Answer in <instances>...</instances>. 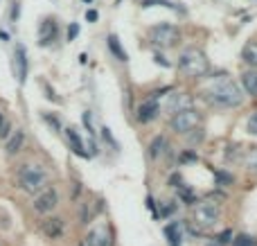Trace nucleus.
I'll use <instances>...</instances> for the list:
<instances>
[{
	"mask_svg": "<svg viewBox=\"0 0 257 246\" xmlns=\"http://www.w3.org/2000/svg\"><path fill=\"white\" fill-rule=\"evenodd\" d=\"M23 145H25V131L14 129L12 136L7 138V143H5V152H7L9 156H16V154L23 149Z\"/></svg>",
	"mask_w": 257,
	"mask_h": 246,
	"instance_id": "obj_13",
	"label": "nucleus"
},
{
	"mask_svg": "<svg viewBox=\"0 0 257 246\" xmlns=\"http://www.w3.org/2000/svg\"><path fill=\"white\" fill-rule=\"evenodd\" d=\"M165 149H167V140H165V136H156V138L149 143V156L158 158Z\"/></svg>",
	"mask_w": 257,
	"mask_h": 246,
	"instance_id": "obj_21",
	"label": "nucleus"
},
{
	"mask_svg": "<svg viewBox=\"0 0 257 246\" xmlns=\"http://www.w3.org/2000/svg\"><path fill=\"white\" fill-rule=\"evenodd\" d=\"M208 70H210V59L203 50L185 48L181 54H178V72H181V77L196 79V77L208 75Z\"/></svg>",
	"mask_w": 257,
	"mask_h": 246,
	"instance_id": "obj_3",
	"label": "nucleus"
},
{
	"mask_svg": "<svg viewBox=\"0 0 257 246\" xmlns=\"http://www.w3.org/2000/svg\"><path fill=\"white\" fill-rule=\"evenodd\" d=\"M79 34V25H77V23H70V27H68V41H75V36Z\"/></svg>",
	"mask_w": 257,
	"mask_h": 246,
	"instance_id": "obj_31",
	"label": "nucleus"
},
{
	"mask_svg": "<svg viewBox=\"0 0 257 246\" xmlns=\"http://www.w3.org/2000/svg\"><path fill=\"white\" fill-rule=\"evenodd\" d=\"M0 39H3V41H9V36H7V32H3V30H0Z\"/></svg>",
	"mask_w": 257,
	"mask_h": 246,
	"instance_id": "obj_38",
	"label": "nucleus"
},
{
	"mask_svg": "<svg viewBox=\"0 0 257 246\" xmlns=\"http://www.w3.org/2000/svg\"><path fill=\"white\" fill-rule=\"evenodd\" d=\"M156 61H158V63H160V66H169V63H167V61H165V59H163V57H160V54H156Z\"/></svg>",
	"mask_w": 257,
	"mask_h": 246,
	"instance_id": "obj_37",
	"label": "nucleus"
},
{
	"mask_svg": "<svg viewBox=\"0 0 257 246\" xmlns=\"http://www.w3.org/2000/svg\"><path fill=\"white\" fill-rule=\"evenodd\" d=\"M165 237H167L169 246H181V239H183V224L181 221H169L165 226Z\"/></svg>",
	"mask_w": 257,
	"mask_h": 246,
	"instance_id": "obj_15",
	"label": "nucleus"
},
{
	"mask_svg": "<svg viewBox=\"0 0 257 246\" xmlns=\"http://www.w3.org/2000/svg\"><path fill=\"white\" fill-rule=\"evenodd\" d=\"M219 217H221V208H219V203H214L212 199H205V201L194 203L192 221H194L201 230H208V228H212V226H217Z\"/></svg>",
	"mask_w": 257,
	"mask_h": 246,
	"instance_id": "obj_4",
	"label": "nucleus"
},
{
	"mask_svg": "<svg viewBox=\"0 0 257 246\" xmlns=\"http://www.w3.org/2000/svg\"><path fill=\"white\" fill-rule=\"evenodd\" d=\"M176 212V201H163V212H160V217H169Z\"/></svg>",
	"mask_w": 257,
	"mask_h": 246,
	"instance_id": "obj_27",
	"label": "nucleus"
},
{
	"mask_svg": "<svg viewBox=\"0 0 257 246\" xmlns=\"http://www.w3.org/2000/svg\"><path fill=\"white\" fill-rule=\"evenodd\" d=\"M3 122H5V117H3V113H0V125H3Z\"/></svg>",
	"mask_w": 257,
	"mask_h": 246,
	"instance_id": "obj_39",
	"label": "nucleus"
},
{
	"mask_svg": "<svg viewBox=\"0 0 257 246\" xmlns=\"http://www.w3.org/2000/svg\"><path fill=\"white\" fill-rule=\"evenodd\" d=\"M81 246H115V239H113V233L108 226H99V228L90 230V233L86 235Z\"/></svg>",
	"mask_w": 257,
	"mask_h": 246,
	"instance_id": "obj_9",
	"label": "nucleus"
},
{
	"mask_svg": "<svg viewBox=\"0 0 257 246\" xmlns=\"http://www.w3.org/2000/svg\"><path fill=\"white\" fill-rule=\"evenodd\" d=\"M214 176H217V183L219 185H221V183H230V181H232V176L226 174V172H214Z\"/></svg>",
	"mask_w": 257,
	"mask_h": 246,
	"instance_id": "obj_30",
	"label": "nucleus"
},
{
	"mask_svg": "<svg viewBox=\"0 0 257 246\" xmlns=\"http://www.w3.org/2000/svg\"><path fill=\"white\" fill-rule=\"evenodd\" d=\"M18 16H21V3H14V7H12V21L16 23Z\"/></svg>",
	"mask_w": 257,
	"mask_h": 246,
	"instance_id": "obj_33",
	"label": "nucleus"
},
{
	"mask_svg": "<svg viewBox=\"0 0 257 246\" xmlns=\"http://www.w3.org/2000/svg\"><path fill=\"white\" fill-rule=\"evenodd\" d=\"M147 208H149V210L154 212V217H156V219H160V212H158V208H156L154 197H147Z\"/></svg>",
	"mask_w": 257,
	"mask_h": 246,
	"instance_id": "obj_32",
	"label": "nucleus"
},
{
	"mask_svg": "<svg viewBox=\"0 0 257 246\" xmlns=\"http://www.w3.org/2000/svg\"><path fill=\"white\" fill-rule=\"evenodd\" d=\"M246 129H248V134L257 136V111H255L253 115L248 117V122H246Z\"/></svg>",
	"mask_w": 257,
	"mask_h": 246,
	"instance_id": "obj_28",
	"label": "nucleus"
},
{
	"mask_svg": "<svg viewBox=\"0 0 257 246\" xmlns=\"http://www.w3.org/2000/svg\"><path fill=\"white\" fill-rule=\"evenodd\" d=\"M241 165L246 167V172H250V174H257V147H250L248 152L244 154V158H241Z\"/></svg>",
	"mask_w": 257,
	"mask_h": 246,
	"instance_id": "obj_20",
	"label": "nucleus"
},
{
	"mask_svg": "<svg viewBox=\"0 0 257 246\" xmlns=\"http://www.w3.org/2000/svg\"><path fill=\"white\" fill-rule=\"evenodd\" d=\"M41 233L48 239H61L63 233H66V221L61 217H45L41 221Z\"/></svg>",
	"mask_w": 257,
	"mask_h": 246,
	"instance_id": "obj_11",
	"label": "nucleus"
},
{
	"mask_svg": "<svg viewBox=\"0 0 257 246\" xmlns=\"http://www.w3.org/2000/svg\"><path fill=\"white\" fill-rule=\"evenodd\" d=\"M181 199L187 203V206H194V203H199V199H196V194L192 192L190 188H181Z\"/></svg>",
	"mask_w": 257,
	"mask_h": 246,
	"instance_id": "obj_23",
	"label": "nucleus"
},
{
	"mask_svg": "<svg viewBox=\"0 0 257 246\" xmlns=\"http://www.w3.org/2000/svg\"><path fill=\"white\" fill-rule=\"evenodd\" d=\"M158 113H160V104H158V99H147V102H142L140 106H138V113H136V117H138V122H142V125H149V122H154L156 117H158Z\"/></svg>",
	"mask_w": 257,
	"mask_h": 246,
	"instance_id": "obj_12",
	"label": "nucleus"
},
{
	"mask_svg": "<svg viewBox=\"0 0 257 246\" xmlns=\"http://www.w3.org/2000/svg\"><path fill=\"white\" fill-rule=\"evenodd\" d=\"M151 5H163V7H174V9H178L176 5H172L169 0H142V7H151ZM181 12V9H178Z\"/></svg>",
	"mask_w": 257,
	"mask_h": 246,
	"instance_id": "obj_26",
	"label": "nucleus"
},
{
	"mask_svg": "<svg viewBox=\"0 0 257 246\" xmlns=\"http://www.w3.org/2000/svg\"><path fill=\"white\" fill-rule=\"evenodd\" d=\"M201 125V113L192 106H185V108H178L176 113L172 115L169 120V127H172L174 134L178 136H187Z\"/></svg>",
	"mask_w": 257,
	"mask_h": 246,
	"instance_id": "obj_6",
	"label": "nucleus"
},
{
	"mask_svg": "<svg viewBox=\"0 0 257 246\" xmlns=\"http://www.w3.org/2000/svg\"><path fill=\"white\" fill-rule=\"evenodd\" d=\"M208 246H219V244H214V242H212V244H208Z\"/></svg>",
	"mask_w": 257,
	"mask_h": 246,
	"instance_id": "obj_40",
	"label": "nucleus"
},
{
	"mask_svg": "<svg viewBox=\"0 0 257 246\" xmlns=\"http://www.w3.org/2000/svg\"><path fill=\"white\" fill-rule=\"evenodd\" d=\"M181 161H183V163H187V161L194 163V161H196V154H194V152H185V154L181 156Z\"/></svg>",
	"mask_w": 257,
	"mask_h": 246,
	"instance_id": "obj_35",
	"label": "nucleus"
},
{
	"mask_svg": "<svg viewBox=\"0 0 257 246\" xmlns=\"http://www.w3.org/2000/svg\"><path fill=\"white\" fill-rule=\"evenodd\" d=\"M203 97L208 99L210 104L221 106V108H235L244 102V95H241L239 86L226 75L219 77V79H214L212 84L203 90Z\"/></svg>",
	"mask_w": 257,
	"mask_h": 246,
	"instance_id": "obj_2",
	"label": "nucleus"
},
{
	"mask_svg": "<svg viewBox=\"0 0 257 246\" xmlns=\"http://www.w3.org/2000/svg\"><path fill=\"white\" fill-rule=\"evenodd\" d=\"M57 39H59V23L54 18H43V23L39 27V45L41 48H48Z\"/></svg>",
	"mask_w": 257,
	"mask_h": 246,
	"instance_id": "obj_10",
	"label": "nucleus"
},
{
	"mask_svg": "<svg viewBox=\"0 0 257 246\" xmlns=\"http://www.w3.org/2000/svg\"><path fill=\"white\" fill-rule=\"evenodd\" d=\"M9 136H12V125L5 120L3 125H0V138H9Z\"/></svg>",
	"mask_w": 257,
	"mask_h": 246,
	"instance_id": "obj_29",
	"label": "nucleus"
},
{
	"mask_svg": "<svg viewBox=\"0 0 257 246\" xmlns=\"http://www.w3.org/2000/svg\"><path fill=\"white\" fill-rule=\"evenodd\" d=\"M57 208H59V190L54 185H50L36 197H32V210L41 217H50Z\"/></svg>",
	"mask_w": 257,
	"mask_h": 246,
	"instance_id": "obj_7",
	"label": "nucleus"
},
{
	"mask_svg": "<svg viewBox=\"0 0 257 246\" xmlns=\"http://www.w3.org/2000/svg\"><path fill=\"white\" fill-rule=\"evenodd\" d=\"M66 138H68V145H70V149L77 154V156H81V158H88V156H90V154L86 152L84 140H81V136L77 134V129L68 127V129H66Z\"/></svg>",
	"mask_w": 257,
	"mask_h": 246,
	"instance_id": "obj_14",
	"label": "nucleus"
},
{
	"mask_svg": "<svg viewBox=\"0 0 257 246\" xmlns=\"http://www.w3.org/2000/svg\"><path fill=\"white\" fill-rule=\"evenodd\" d=\"M102 210V206L93 208L90 203H79V224H90V219H93V215H97V212Z\"/></svg>",
	"mask_w": 257,
	"mask_h": 246,
	"instance_id": "obj_19",
	"label": "nucleus"
},
{
	"mask_svg": "<svg viewBox=\"0 0 257 246\" xmlns=\"http://www.w3.org/2000/svg\"><path fill=\"white\" fill-rule=\"evenodd\" d=\"M241 86L250 97H257V70H246L241 72Z\"/></svg>",
	"mask_w": 257,
	"mask_h": 246,
	"instance_id": "obj_17",
	"label": "nucleus"
},
{
	"mask_svg": "<svg viewBox=\"0 0 257 246\" xmlns=\"http://www.w3.org/2000/svg\"><path fill=\"white\" fill-rule=\"evenodd\" d=\"M228 242H232V230H223V233H219L214 237V244H219V246H226Z\"/></svg>",
	"mask_w": 257,
	"mask_h": 246,
	"instance_id": "obj_25",
	"label": "nucleus"
},
{
	"mask_svg": "<svg viewBox=\"0 0 257 246\" xmlns=\"http://www.w3.org/2000/svg\"><path fill=\"white\" fill-rule=\"evenodd\" d=\"M14 181H16V188L21 192L36 197L39 192H43L45 188H50V174L43 165L39 163H21L14 172Z\"/></svg>",
	"mask_w": 257,
	"mask_h": 246,
	"instance_id": "obj_1",
	"label": "nucleus"
},
{
	"mask_svg": "<svg viewBox=\"0 0 257 246\" xmlns=\"http://www.w3.org/2000/svg\"><path fill=\"white\" fill-rule=\"evenodd\" d=\"M97 18H99V14L95 12V9H88V12H86V21H88V23H95Z\"/></svg>",
	"mask_w": 257,
	"mask_h": 246,
	"instance_id": "obj_34",
	"label": "nucleus"
},
{
	"mask_svg": "<svg viewBox=\"0 0 257 246\" xmlns=\"http://www.w3.org/2000/svg\"><path fill=\"white\" fill-rule=\"evenodd\" d=\"M149 41L156 48H176L181 43V30L174 23H160L149 30Z\"/></svg>",
	"mask_w": 257,
	"mask_h": 246,
	"instance_id": "obj_5",
	"label": "nucleus"
},
{
	"mask_svg": "<svg viewBox=\"0 0 257 246\" xmlns=\"http://www.w3.org/2000/svg\"><path fill=\"white\" fill-rule=\"evenodd\" d=\"M106 45H108V50H111V54L117 59V61H122L124 63L126 59H128V54H126V50L122 48V43H120V39H117L115 34H108L106 36Z\"/></svg>",
	"mask_w": 257,
	"mask_h": 246,
	"instance_id": "obj_16",
	"label": "nucleus"
},
{
	"mask_svg": "<svg viewBox=\"0 0 257 246\" xmlns=\"http://www.w3.org/2000/svg\"><path fill=\"white\" fill-rule=\"evenodd\" d=\"M232 246H257V239L241 233V235H235V237H232Z\"/></svg>",
	"mask_w": 257,
	"mask_h": 246,
	"instance_id": "obj_22",
	"label": "nucleus"
},
{
	"mask_svg": "<svg viewBox=\"0 0 257 246\" xmlns=\"http://www.w3.org/2000/svg\"><path fill=\"white\" fill-rule=\"evenodd\" d=\"M43 120L48 122V125L52 127L54 131H61V120H59L57 115H52V113H43Z\"/></svg>",
	"mask_w": 257,
	"mask_h": 246,
	"instance_id": "obj_24",
	"label": "nucleus"
},
{
	"mask_svg": "<svg viewBox=\"0 0 257 246\" xmlns=\"http://www.w3.org/2000/svg\"><path fill=\"white\" fill-rule=\"evenodd\" d=\"M102 136H104V138H106V140H108V143H111V145H113V147H117V145H115V140H113V136H111V131H108V129H106V127H104V129H102Z\"/></svg>",
	"mask_w": 257,
	"mask_h": 246,
	"instance_id": "obj_36",
	"label": "nucleus"
},
{
	"mask_svg": "<svg viewBox=\"0 0 257 246\" xmlns=\"http://www.w3.org/2000/svg\"><path fill=\"white\" fill-rule=\"evenodd\" d=\"M241 61L248 63L250 68L257 70V41H248V43L241 48Z\"/></svg>",
	"mask_w": 257,
	"mask_h": 246,
	"instance_id": "obj_18",
	"label": "nucleus"
},
{
	"mask_svg": "<svg viewBox=\"0 0 257 246\" xmlns=\"http://www.w3.org/2000/svg\"><path fill=\"white\" fill-rule=\"evenodd\" d=\"M14 75H16L18 84L25 86L27 75H30V57H27V50L23 43H16L14 48Z\"/></svg>",
	"mask_w": 257,
	"mask_h": 246,
	"instance_id": "obj_8",
	"label": "nucleus"
}]
</instances>
